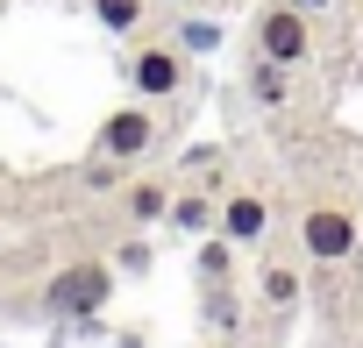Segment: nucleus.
<instances>
[{
	"label": "nucleus",
	"mask_w": 363,
	"mask_h": 348,
	"mask_svg": "<svg viewBox=\"0 0 363 348\" xmlns=\"http://www.w3.org/2000/svg\"><path fill=\"white\" fill-rule=\"evenodd\" d=\"M257 291H264V298H271V306H285V313H292V306H299V270H292V263H278V256H271V263H264V270H257Z\"/></svg>",
	"instance_id": "nucleus-9"
},
{
	"label": "nucleus",
	"mask_w": 363,
	"mask_h": 348,
	"mask_svg": "<svg viewBox=\"0 0 363 348\" xmlns=\"http://www.w3.org/2000/svg\"><path fill=\"white\" fill-rule=\"evenodd\" d=\"M178 50H186V57H214L221 50V22H207V15L178 22Z\"/></svg>",
	"instance_id": "nucleus-12"
},
{
	"label": "nucleus",
	"mask_w": 363,
	"mask_h": 348,
	"mask_svg": "<svg viewBox=\"0 0 363 348\" xmlns=\"http://www.w3.org/2000/svg\"><path fill=\"white\" fill-rule=\"evenodd\" d=\"M150 149H157V114L150 107H114L93 128V156H107V163H143Z\"/></svg>",
	"instance_id": "nucleus-3"
},
{
	"label": "nucleus",
	"mask_w": 363,
	"mask_h": 348,
	"mask_svg": "<svg viewBox=\"0 0 363 348\" xmlns=\"http://www.w3.org/2000/svg\"><path fill=\"white\" fill-rule=\"evenodd\" d=\"M200 270H207V284H228V277H235V242L214 235V242L200 249Z\"/></svg>",
	"instance_id": "nucleus-13"
},
{
	"label": "nucleus",
	"mask_w": 363,
	"mask_h": 348,
	"mask_svg": "<svg viewBox=\"0 0 363 348\" xmlns=\"http://www.w3.org/2000/svg\"><path fill=\"white\" fill-rule=\"evenodd\" d=\"M121 214H128L135 228H150V221H171V185H164V178H135V185L121 192Z\"/></svg>",
	"instance_id": "nucleus-7"
},
{
	"label": "nucleus",
	"mask_w": 363,
	"mask_h": 348,
	"mask_svg": "<svg viewBox=\"0 0 363 348\" xmlns=\"http://www.w3.org/2000/svg\"><path fill=\"white\" fill-rule=\"evenodd\" d=\"M178 8H186V0H178Z\"/></svg>",
	"instance_id": "nucleus-16"
},
{
	"label": "nucleus",
	"mask_w": 363,
	"mask_h": 348,
	"mask_svg": "<svg viewBox=\"0 0 363 348\" xmlns=\"http://www.w3.org/2000/svg\"><path fill=\"white\" fill-rule=\"evenodd\" d=\"M250 100H257V107H285V100H292V86H285V64L257 57V71H250Z\"/></svg>",
	"instance_id": "nucleus-10"
},
{
	"label": "nucleus",
	"mask_w": 363,
	"mask_h": 348,
	"mask_svg": "<svg viewBox=\"0 0 363 348\" xmlns=\"http://www.w3.org/2000/svg\"><path fill=\"white\" fill-rule=\"evenodd\" d=\"M299 8H328V0H299Z\"/></svg>",
	"instance_id": "nucleus-15"
},
{
	"label": "nucleus",
	"mask_w": 363,
	"mask_h": 348,
	"mask_svg": "<svg viewBox=\"0 0 363 348\" xmlns=\"http://www.w3.org/2000/svg\"><path fill=\"white\" fill-rule=\"evenodd\" d=\"M306 50H313V29H306V8L299 0H271V8H257V57H271V64H306Z\"/></svg>",
	"instance_id": "nucleus-2"
},
{
	"label": "nucleus",
	"mask_w": 363,
	"mask_h": 348,
	"mask_svg": "<svg viewBox=\"0 0 363 348\" xmlns=\"http://www.w3.org/2000/svg\"><path fill=\"white\" fill-rule=\"evenodd\" d=\"M93 15H100V29L135 36V29H143V15H150V0H93Z\"/></svg>",
	"instance_id": "nucleus-11"
},
{
	"label": "nucleus",
	"mask_w": 363,
	"mask_h": 348,
	"mask_svg": "<svg viewBox=\"0 0 363 348\" xmlns=\"http://www.w3.org/2000/svg\"><path fill=\"white\" fill-rule=\"evenodd\" d=\"M107 291H114V270H107V263H72V270H57V277H50L43 306L79 320V313H100V306H107Z\"/></svg>",
	"instance_id": "nucleus-4"
},
{
	"label": "nucleus",
	"mask_w": 363,
	"mask_h": 348,
	"mask_svg": "<svg viewBox=\"0 0 363 348\" xmlns=\"http://www.w3.org/2000/svg\"><path fill=\"white\" fill-rule=\"evenodd\" d=\"M207 313H214V327H221V334H235V327H242V320H235V298H228V284H214Z\"/></svg>",
	"instance_id": "nucleus-14"
},
{
	"label": "nucleus",
	"mask_w": 363,
	"mask_h": 348,
	"mask_svg": "<svg viewBox=\"0 0 363 348\" xmlns=\"http://www.w3.org/2000/svg\"><path fill=\"white\" fill-rule=\"evenodd\" d=\"M128 86L143 100H164V93H186V50L178 43H143L128 57Z\"/></svg>",
	"instance_id": "nucleus-5"
},
{
	"label": "nucleus",
	"mask_w": 363,
	"mask_h": 348,
	"mask_svg": "<svg viewBox=\"0 0 363 348\" xmlns=\"http://www.w3.org/2000/svg\"><path fill=\"white\" fill-rule=\"evenodd\" d=\"M221 235L242 249V242H264L271 235V199L264 192H228L221 199Z\"/></svg>",
	"instance_id": "nucleus-6"
},
{
	"label": "nucleus",
	"mask_w": 363,
	"mask_h": 348,
	"mask_svg": "<svg viewBox=\"0 0 363 348\" xmlns=\"http://www.w3.org/2000/svg\"><path fill=\"white\" fill-rule=\"evenodd\" d=\"M171 221L186 228V235H214V228H221V199H207V192H186V199H171Z\"/></svg>",
	"instance_id": "nucleus-8"
},
{
	"label": "nucleus",
	"mask_w": 363,
	"mask_h": 348,
	"mask_svg": "<svg viewBox=\"0 0 363 348\" xmlns=\"http://www.w3.org/2000/svg\"><path fill=\"white\" fill-rule=\"evenodd\" d=\"M299 249H306V263H349L356 256V207L313 199L299 214Z\"/></svg>",
	"instance_id": "nucleus-1"
}]
</instances>
